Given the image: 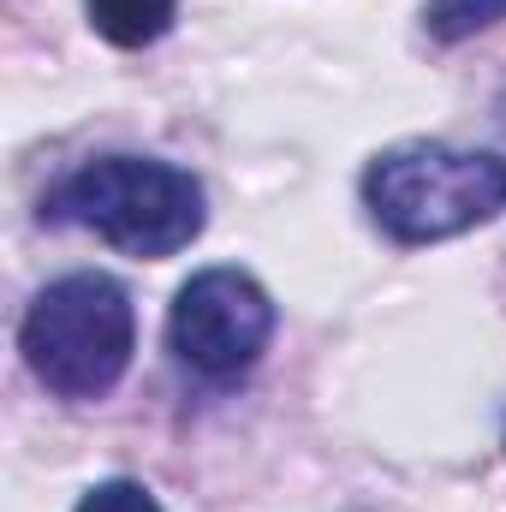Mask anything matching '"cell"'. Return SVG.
Masks as SVG:
<instances>
[{
	"instance_id": "obj_4",
	"label": "cell",
	"mask_w": 506,
	"mask_h": 512,
	"mask_svg": "<svg viewBox=\"0 0 506 512\" xmlns=\"http://www.w3.org/2000/svg\"><path fill=\"white\" fill-rule=\"evenodd\" d=\"M274 334V304L239 268H203L179 286L173 316H167V340L179 352L185 370L209 376V382H233L245 376L262 346Z\"/></svg>"
},
{
	"instance_id": "obj_2",
	"label": "cell",
	"mask_w": 506,
	"mask_h": 512,
	"mask_svg": "<svg viewBox=\"0 0 506 512\" xmlns=\"http://www.w3.org/2000/svg\"><path fill=\"white\" fill-rule=\"evenodd\" d=\"M364 203L399 245H435L506 209V161L489 149L399 143L370 161Z\"/></svg>"
},
{
	"instance_id": "obj_3",
	"label": "cell",
	"mask_w": 506,
	"mask_h": 512,
	"mask_svg": "<svg viewBox=\"0 0 506 512\" xmlns=\"http://www.w3.org/2000/svg\"><path fill=\"white\" fill-rule=\"evenodd\" d=\"M60 215L126 256H173L203 233V185L173 161L108 155L60 185Z\"/></svg>"
},
{
	"instance_id": "obj_7",
	"label": "cell",
	"mask_w": 506,
	"mask_h": 512,
	"mask_svg": "<svg viewBox=\"0 0 506 512\" xmlns=\"http://www.w3.org/2000/svg\"><path fill=\"white\" fill-rule=\"evenodd\" d=\"M78 512H161L155 507V495L143 489V483H96L84 501H78Z\"/></svg>"
},
{
	"instance_id": "obj_1",
	"label": "cell",
	"mask_w": 506,
	"mask_h": 512,
	"mask_svg": "<svg viewBox=\"0 0 506 512\" xmlns=\"http://www.w3.org/2000/svg\"><path fill=\"white\" fill-rule=\"evenodd\" d=\"M24 364L60 399H102L126 376L137 346V316L114 274H66L36 292L18 328Z\"/></svg>"
},
{
	"instance_id": "obj_6",
	"label": "cell",
	"mask_w": 506,
	"mask_h": 512,
	"mask_svg": "<svg viewBox=\"0 0 506 512\" xmlns=\"http://www.w3.org/2000/svg\"><path fill=\"white\" fill-rule=\"evenodd\" d=\"M429 36L441 42H465L477 30H489L495 18H506V0H429Z\"/></svg>"
},
{
	"instance_id": "obj_5",
	"label": "cell",
	"mask_w": 506,
	"mask_h": 512,
	"mask_svg": "<svg viewBox=\"0 0 506 512\" xmlns=\"http://www.w3.org/2000/svg\"><path fill=\"white\" fill-rule=\"evenodd\" d=\"M84 6L114 48H149L173 30V0H84Z\"/></svg>"
}]
</instances>
